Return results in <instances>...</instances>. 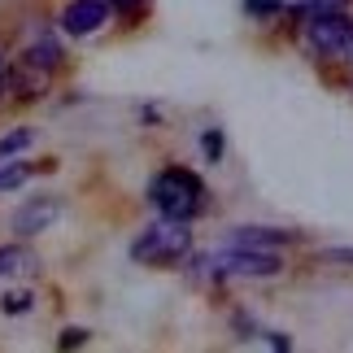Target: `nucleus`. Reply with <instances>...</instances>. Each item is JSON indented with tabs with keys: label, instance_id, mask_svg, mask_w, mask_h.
<instances>
[{
	"label": "nucleus",
	"instance_id": "9d476101",
	"mask_svg": "<svg viewBox=\"0 0 353 353\" xmlns=\"http://www.w3.org/2000/svg\"><path fill=\"white\" fill-rule=\"evenodd\" d=\"M22 57H31L35 65H44V70H57V65L65 61V52H61V44H57V39H52L48 31H35V39H31V48H26Z\"/></svg>",
	"mask_w": 353,
	"mask_h": 353
},
{
	"label": "nucleus",
	"instance_id": "dca6fc26",
	"mask_svg": "<svg viewBox=\"0 0 353 353\" xmlns=\"http://www.w3.org/2000/svg\"><path fill=\"white\" fill-rule=\"evenodd\" d=\"M79 345H88V332L83 327H65L61 332V349H79Z\"/></svg>",
	"mask_w": 353,
	"mask_h": 353
},
{
	"label": "nucleus",
	"instance_id": "7ed1b4c3",
	"mask_svg": "<svg viewBox=\"0 0 353 353\" xmlns=\"http://www.w3.org/2000/svg\"><path fill=\"white\" fill-rule=\"evenodd\" d=\"M201 266L219 279H270L283 270L275 249H249V244H232V240H227V249L210 253Z\"/></svg>",
	"mask_w": 353,
	"mask_h": 353
},
{
	"label": "nucleus",
	"instance_id": "0eeeda50",
	"mask_svg": "<svg viewBox=\"0 0 353 353\" xmlns=\"http://www.w3.org/2000/svg\"><path fill=\"white\" fill-rule=\"evenodd\" d=\"M48 74L44 65H35L31 57H18L9 65V97H18V101H39L48 92Z\"/></svg>",
	"mask_w": 353,
	"mask_h": 353
},
{
	"label": "nucleus",
	"instance_id": "1a4fd4ad",
	"mask_svg": "<svg viewBox=\"0 0 353 353\" xmlns=\"http://www.w3.org/2000/svg\"><path fill=\"white\" fill-rule=\"evenodd\" d=\"M39 266V253L26 244H0V279L5 275H31Z\"/></svg>",
	"mask_w": 353,
	"mask_h": 353
},
{
	"label": "nucleus",
	"instance_id": "6e6552de",
	"mask_svg": "<svg viewBox=\"0 0 353 353\" xmlns=\"http://www.w3.org/2000/svg\"><path fill=\"white\" fill-rule=\"evenodd\" d=\"M296 232H279V227H236L232 244H249V249H283L292 244Z\"/></svg>",
	"mask_w": 353,
	"mask_h": 353
},
{
	"label": "nucleus",
	"instance_id": "2eb2a0df",
	"mask_svg": "<svg viewBox=\"0 0 353 353\" xmlns=\"http://www.w3.org/2000/svg\"><path fill=\"white\" fill-rule=\"evenodd\" d=\"M201 144H205V157H210V161L223 157V135H219V131H205V140H201Z\"/></svg>",
	"mask_w": 353,
	"mask_h": 353
},
{
	"label": "nucleus",
	"instance_id": "9b49d317",
	"mask_svg": "<svg viewBox=\"0 0 353 353\" xmlns=\"http://www.w3.org/2000/svg\"><path fill=\"white\" fill-rule=\"evenodd\" d=\"M26 179H31V166H26V161H5V166H0V192H13V188H22Z\"/></svg>",
	"mask_w": 353,
	"mask_h": 353
},
{
	"label": "nucleus",
	"instance_id": "423d86ee",
	"mask_svg": "<svg viewBox=\"0 0 353 353\" xmlns=\"http://www.w3.org/2000/svg\"><path fill=\"white\" fill-rule=\"evenodd\" d=\"M57 219H61V201H52V196H31L26 205L13 210L9 227H13L18 236H35V232H48Z\"/></svg>",
	"mask_w": 353,
	"mask_h": 353
},
{
	"label": "nucleus",
	"instance_id": "4468645a",
	"mask_svg": "<svg viewBox=\"0 0 353 353\" xmlns=\"http://www.w3.org/2000/svg\"><path fill=\"white\" fill-rule=\"evenodd\" d=\"M244 9H249L253 18H275L283 5H279V0H244Z\"/></svg>",
	"mask_w": 353,
	"mask_h": 353
},
{
	"label": "nucleus",
	"instance_id": "20e7f679",
	"mask_svg": "<svg viewBox=\"0 0 353 353\" xmlns=\"http://www.w3.org/2000/svg\"><path fill=\"white\" fill-rule=\"evenodd\" d=\"M188 249H192V232H188V223L174 219H161L140 240H131V257L140 266H174L188 257Z\"/></svg>",
	"mask_w": 353,
	"mask_h": 353
},
{
	"label": "nucleus",
	"instance_id": "39448f33",
	"mask_svg": "<svg viewBox=\"0 0 353 353\" xmlns=\"http://www.w3.org/2000/svg\"><path fill=\"white\" fill-rule=\"evenodd\" d=\"M110 22V0H70L61 9V31L65 35H97Z\"/></svg>",
	"mask_w": 353,
	"mask_h": 353
},
{
	"label": "nucleus",
	"instance_id": "f257e3e1",
	"mask_svg": "<svg viewBox=\"0 0 353 353\" xmlns=\"http://www.w3.org/2000/svg\"><path fill=\"white\" fill-rule=\"evenodd\" d=\"M148 201H153V210L161 219L192 223L201 214V205H205V183H201V174L183 170V166H166L148 183Z\"/></svg>",
	"mask_w": 353,
	"mask_h": 353
},
{
	"label": "nucleus",
	"instance_id": "ddd939ff",
	"mask_svg": "<svg viewBox=\"0 0 353 353\" xmlns=\"http://www.w3.org/2000/svg\"><path fill=\"white\" fill-rule=\"evenodd\" d=\"M0 310H5V314H26V310H31V292H9L5 301H0Z\"/></svg>",
	"mask_w": 353,
	"mask_h": 353
},
{
	"label": "nucleus",
	"instance_id": "a211bd4d",
	"mask_svg": "<svg viewBox=\"0 0 353 353\" xmlns=\"http://www.w3.org/2000/svg\"><path fill=\"white\" fill-rule=\"evenodd\" d=\"M148 5V0H110V9H118V13H140Z\"/></svg>",
	"mask_w": 353,
	"mask_h": 353
},
{
	"label": "nucleus",
	"instance_id": "f8f14e48",
	"mask_svg": "<svg viewBox=\"0 0 353 353\" xmlns=\"http://www.w3.org/2000/svg\"><path fill=\"white\" fill-rule=\"evenodd\" d=\"M31 140H35V135L26 131V127H22V131H9V135H0V157H13V153H22V148L31 144Z\"/></svg>",
	"mask_w": 353,
	"mask_h": 353
},
{
	"label": "nucleus",
	"instance_id": "f03ea898",
	"mask_svg": "<svg viewBox=\"0 0 353 353\" xmlns=\"http://www.w3.org/2000/svg\"><path fill=\"white\" fill-rule=\"evenodd\" d=\"M301 18H305V39L314 52H323V57H353V18L345 9L327 5V0H314V5H301Z\"/></svg>",
	"mask_w": 353,
	"mask_h": 353
},
{
	"label": "nucleus",
	"instance_id": "6ab92c4d",
	"mask_svg": "<svg viewBox=\"0 0 353 353\" xmlns=\"http://www.w3.org/2000/svg\"><path fill=\"white\" fill-rule=\"evenodd\" d=\"M9 101V61H5V52H0V105Z\"/></svg>",
	"mask_w": 353,
	"mask_h": 353
},
{
	"label": "nucleus",
	"instance_id": "f3484780",
	"mask_svg": "<svg viewBox=\"0 0 353 353\" xmlns=\"http://www.w3.org/2000/svg\"><path fill=\"white\" fill-rule=\"evenodd\" d=\"M323 262H341V266H353V249H323Z\"/></svg>",
	"mask_w": 353,
	"mask_h": 353
}]
</instances>
